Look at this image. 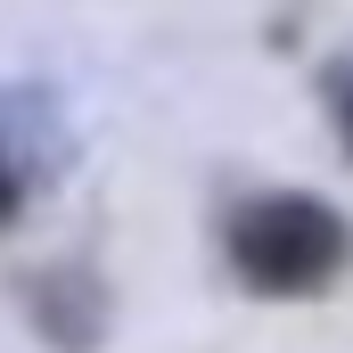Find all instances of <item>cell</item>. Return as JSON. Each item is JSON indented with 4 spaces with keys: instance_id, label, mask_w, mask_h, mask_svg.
<instances>
[{
    "instance_id": "6da1fadb",
    "label": "cell",
    "mask_w": 353,
    "mask_h": 353,
    "mask_svg": "<svg viewBox=\"0 0 353 353\" xmlns=\"http://www.w3.org/2000/svg\"><path fill=\"white\" fill-rule=\"evenodd\" d=\"M230 263L255 296H312L345 263V222L321 197H263L230 222Z\"/></svg>"
},
{
    "instance_id": "7a4b0ae2",
    "label": "cell",
    "mask_w": 353,
    "mask_h": 353,
    "mask_svg": "<svg viewBox=\"0 0 353 353\" xmlns=\"http://www.w3.org/2000/svg\"><path fill=\"white\" fill-rule=\"evenodd\" d=\"M8 205H17V189H8V181H0V222H8Z\"/></svg>"
}]
</instances>
